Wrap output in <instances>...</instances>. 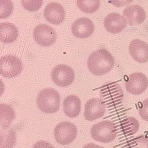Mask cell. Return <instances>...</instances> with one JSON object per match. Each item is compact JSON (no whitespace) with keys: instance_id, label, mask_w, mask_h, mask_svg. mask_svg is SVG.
I'll return each mask as SVG.
<instances>
[{"instance_id":"obj_1","label":"cell","mask_w":148,"mask_h":148,"mask_svg":"<svg viewBox=\"0 0 148 148\" xmlns=\"http://www.w3.org/2000/svg\"><path fill=\"white\" fill-rule=\"evenodd\" d=\"M88 67L93 74L100 76L108 73L114 67V59L112 54L106 49H99L89 56Z\"/></svg>"},{"instance_id":"obj_2","label":"cell","mask_w":148,"mask_h":148,"mask_svg":"<svg viewBox=\"0 0 148 148\" xmlns=\"http://www.w3.org/2000/svg\"><path fill=\"white\" fill-rule=\"evenodd\" d=\"M37 103L42 112L48 114L54 113L60 108L61 97L58 92L53 88H45L38 93Z\"/></svg>"},{"instance_id":"obj_3","label":"cell","mask_w":148,"mask_h":148,"mask_svg":"<svg viewBox=\"0 0 148 148\" xmlns=\"http://www.w3.org/2000/svg\"><path fill=\"white\" fill-rule=\"evenodd\" d=\"M90 134L92 138L96 141L109 143L116 139L117 132L113 121L104 120L92 126L90 129Z\"/></svg>"},{"instance_id":"obj_4","label":"cell","mask_w":148,"mask_h":148,"mask_svg":"<svg viewBox=\"0 0 148 148\" xmlns=\"http://www.w3.org/2000/svg\"><path fill=\"white\" fill-rule=\"evenodd\" d=\"M23 69L22 61L14 55H6L1 58L0 74L4 77L12 78L20 75Z\"/></svg>"},{"instance_id":"obj_5","label":"cell","mask_w":148,"mask_h":148,"mask_svg":"<svg viewBox=\"0 0 148 148\" xmlns=\"http://www.w3.org/2000/svg\"><path fill=\"white\" fill-rule=\"evenodd\" d=\"M77 132V128L73 123L62 121L54 128V138L58 144L63 145H68L75 140Z\"/></svg>"},{"instance_id":"obj_6","label":"cell","mask_w":148,"mask_h":148,"mask_svg":"<svg viewBox=\"0 0 148 148\" xmlns=\"http://www.w3.org/2000/svg\"><path fill=\"white\" fill-rule=\"evenodd\" d=\"M51 77L57 86L60 87H66L73 82L75 73L71 67L65 64H59L52 69Z\"/></svg>"},{"instance_id":"obj_7","label":"cell","mask_w":148,"mask_h":148,"mask_svg":"<svg viewBox=\"0 0 148 148\" xmlns=\"http://www.w3.org/2000/svg\"><path fill=\"white\" fill-rule=\"evenodd\" d=\"M34 37L36 42L41 46L49 47L56 40V31L52 27L41 24L34 28Z\"/></svg>"},{"instance_id":"obj_8","label":"cell","mask_w":148,"mask_h":148,"mask_svg":"<svg viewBox=\"0 0 148 148\" xmlns=\"http://www.w3.org/2000/svg\"><path fill=\"white\" fill-rule=\"evenodd\" d=\"M148 87V78L145 74L140 72L130 74L125 83L127 90L129 93L135 95L143 93Z\"/></svg>"},{"instance_id":"obj_9","label":"cell","mask_w":148,"mask_h":148,"mask_svg":"<svg viewBox=\"0 0 148 148\" xmlns=\"http://www.w3.org/2000/svg\"><path fill=\"white\" fill-rule=\"evenodd\" d=\"M106 111V106L103 101L100 98H93L86 103L84 116L87 121H93L101 118Z\"/></svg>"},{"instance_id":"obj_10","label":"cell","mask_w":148,"mask_h":148,"mask_svg":"<svg viewBox=\"0 0 148 148\" xmlns=\"http://www.w3.org/2000/svg\"><path fill=\"white\" fill-rule=\"evenodd\" d=\"M44 16L47 21L55 25L62 23L65 19V11L60 3L52 2L44 10Z\"/></svg>"},{"instance_id":"obj_11","label":"cell","mask_w":148,"mask_h":148,"mask_svg":"<svg viewBox=\"0 0 148 148\" xmlns=\"http://www.w3.org/2000/svg\"><path fill=\"white\" fill-rule=\"evenodd\" d=\"M94 25L92 21L82 17L75 21L72 26V32L75 37L79 38H87L94 32Z\"/></svg>"},{"instance_id":"obj_12","label":"cell","mask_w":148,"mask_h":148,"mask_svg":"<svg viewBox=\"0 0 148 148\" xmlns=\"http://www.w3.org/2000/svg\"><path fill=\"white\" fill-rule=\"evenodd\" d=\"M123 15L129 25L136 26L140 25L145 21L146 13L139 5H132L124 9Z\"/></svg>"},{"instance_id":"obj_13","label":"cell","mask_w":148,"mask_h":148,"mask_svg":"<svg viewBox=\"0 0 148 148\" xmlns=\"http://www.w3.org/2000/svg\"><path fill=\"white\" fill-rule=\"evenodd\" d=\"M129 51L134 61L140 63L148 62V45L145 42L138 39L133 40L129 45Z\"/></svg>"},{"instance_id":"obj_14","label":"cell","mask_w":148,"mask_h":148,"mask_svg":"<svg viewBox=\"0 0 148 148\" xmlns=\"http://www.w3.org/2000/svg\"><path fill=\"white\" fill-rule=\"evenodd\" d=\"M106 30L112 34H119L126 27L127 23L123 16L118 13H111L107 15L104 21Z\"/></svg>"},{"instance_id":"obj_15","label":"cell","mask_w":148,"mask_h":148,"mask_svg":"<svg viewBox=\"0 0 148 148\" xmlns=\"http://www.w3.org/2000/svg\"><path fill=\"white\" fill-rule=\"evenodd\" d=\"M81 110V101L76 95H71L66 97L63 102V112L69 118L78 116Z\"/></svg>"},{"instance_id":"obj_16","label":"cell","mask_w":148,"mask_h":148,"mask_svg":"<svg viewBox=\"0 0 148 148\" xmlns=\"http://www.w3.org/2000/svg\"><path fill=\"white\" fill-rule=\"evenodd\" d=\"M18 31L12 23L3 22L0 24V39L4 43H11L17 40Z\"/></svg>"},{"instance_id":"obj_17","label":"cell","mask_w":148,"mask_h":148,"mask_svg":"<svg viewBox=\"0 0 148 148\" xmlns=\"http://www.w3.org/2000/svg\"><path fill=\"white\" fill-rule=\"evenodd\" d=\"M1 125L3 129H7L15 118L13 108L6 104H1Z\"/></svg>"},{"instance_id":"obj_18","label":"cell","mask_w":148,"mask_h":148,"mask_svg":"<svg viewBox=\"0 0 148 148\" xmlns=\"http://www.w3.org/2000/svg\"><path fill=\"white\" fill-rule=\"evenodd\" d=\"M121 127L125 134L128 135H133L139 131L140 124L135 118L129 116L122 121Z\"/></svg>"},{"instance_id":"obj_19","label":"cell","mask_w":148,"mask_h":148,"mask_svg":"<svg viewBox=\"0 0 148 148\" xmlns=\"http://www.w3.org/2000/svg\"><path fill=\"white\" fill-rule=\"evenodd\" d=\"M16 141V134L11 130L2 129L1 132V148H12Z\"/></svg>"},{"instance_id":"obj_20","label":"cell","mask_w":148,"mask_h":148,"mask_svg":"<svg viewBox=\"0 0 148 148\" xmlns=\"http://www.w3.org/2000/svg\"><path fill=\"white\" fill-rule=\"evenodd\" d=\"M77 6L82 12L86 14H93L96 12L100 6L99 1H78Z\"/></svg>"},{"instance_id":"obj_21","label":"cell","mask_w":148,"mask_h":148,"mask_svg":"<svg viewBox=\"0 0 148 148\" xmlns=\"http://www.w3.org/2000/svg\"><path fill=\"white\" fill-rule=\"evenodd\" d=\"M14 4L10 0H0V18H6L12 14Z\"/></svg>"},{"instance_id":"obj_22","label":"cell","mask_w":148,"mask_h":148,"mask_svg":"<svg viewBox=\"0 0 148 148\" xmlns=\"http://www.w3.org/2000/svg\"><path fill=\"white\" fill-rule=\"evenodd\" d=\"M21 3L23 7L29 11L34 12L38 10L42 5V1H22Z\"/></svg>"},{"instance_id":"obj_23","label":"cell","mask_w":148,"mask_h":148,"mask_svg":"<svg viewBox=\"0 0 148 148\" xmlns=\"http://www.w3.org/2000/svg\"><path fill=\"white\" fill-rule=\"evenodd\" d=\"M135 148H148V136L141 135L135 138Z\"/></svg>"},{"instance_id":"obj_24","label":"cell","mask_w":148,"mask_h":148,"mask_svg":"<svg viewBox=\"0 0 148 148\" xmlns=\"http://www.w3.org/2000/svg\"><path fill=\"white\" fill-rule=\"evenodd\" d=\"M139 114L142 119L148 121V98L142 102L139 109Z\"/></svg>"},{"instance_id":"obj_25","label":"cell","mask_w":148,"mask_h":148,"mask_svg":"<svg viewBox=\"0 0 148 148\" xmlns=\"http://www.w3.org/2000/svg\"><path fill=\"white\" fill-rule=\"evenodd\" d=\"M32 148H54L50 143L45 140L36 142Z\"/></svg>"},{"instance_id":"obj_26","label":"cell","mask_w":148,"mask_h":148,"mask_svg":"<svg viewBox=\"0 0 148 148\" xmlns=\"http://www.w3.org/2000/svg\"><path fill=\"white\" fill-rule=\"evenodd\" d=\"M83 148H104L101 146L95 145L93 143H89L86 144L84 147H83Z\"/></svg>"}]
</instances>
